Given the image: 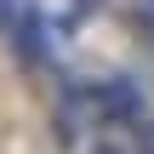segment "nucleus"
Here are the masks:
<instances>
[{"instance_id": "nucleus-1", "label": "nucleus", "mask_w": 154, "mask_h": 154, "mask_svg": "<svg viewBox=\"0 0 154 154\" xmlns=\"http://www.w3.org/2000/svg\"><path fill=\"white\" fill-rule=\"evenodd\" d=\"M91 103H97V120L103 126H131L143 114V91L131 80H97L91 86Z\"/></svg>"}, {"instance_id": "nucleus-5", "label": "nucleus", "mask_w": 154, "mask_h": 154, "mask_svg": "<svg viewBox=\"0 0 154 154\" xmlns=\"http://www.w3.org/2000/svg\"><path fill=\"white\" fill-rule=\"evenodd\" d=\"M97 154H120V149H109V143H103V149H97Z\"/></svg>"}, {"instance_id": "nucleus-2", "label": "nucleus", "mask_w": 154, "mask_h": 154, "mask_svg": "<svg viewBox=\"0 0 154 154\" xmlns=\"http://www.w3.org/2000/svg\"><path fill=\"white\" fill-rule=\"evenodd\" d=\"M6 34H11V46H17V57H23V63H40V57H46V46H51V34H46V23H40V17H17V23H6Z\"/></svg>"}, {"instance_id": "nucleus-3", "label": "nucleus", "mask_w": 154, "mask_h": 154, "mask_svg": "<svg viewBox=\"0 0 154 154\" xmlns=\"http://www.w3.org/2000/svg\"><path fill=\"white\" fill-rule=\"evenodd\" d=\"M131 143H137V154H154V114L131 120Z\"/></svg>"}, {"instance_id": "nucleus-4", "label": "nucleus", "mask_w": 154, "mask_h": 154, "mask_svg": "<svg viewBox=\"0 0 154 154\" xmlns=\"http://www.w3.org/2000/svg\"><path fill=\"white\" fill-rule=\"evenodd\" d=\"M6 23H11V6H6V0H0V29H6Z\"/></svg>"}]
</instances>
